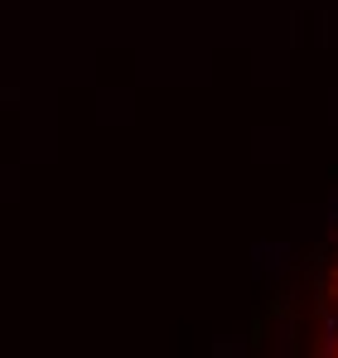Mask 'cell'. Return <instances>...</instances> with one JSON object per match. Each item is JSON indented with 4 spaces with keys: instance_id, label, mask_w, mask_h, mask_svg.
I'll return each instance as SVG.
<instances>
[{
    "instance_id": "cell-1",
    "label": "cell",
    "mask_w": 338,
    "mask_h": 358,
    "mask_svg": "<svg viewBox=\"0 0 338 358\" xmlns=\"http://www.w3.org/2000/svg\"><path fill=\"white\" fill-rule=\"evenodd\" d=\"M319 339H324V349L338 354V262L329 266L324 291H319Z\"/></svg>"
}]
</instances>
